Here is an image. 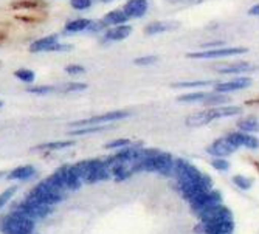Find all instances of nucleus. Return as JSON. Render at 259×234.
I'll use <instances>...</instances> for the list:
<instances>
[{
	"label": "nucleus",
	"instance_id": "obj_13",
	"mask_svg": "<svg viewBox=\"0 0 259 234\" xmlns=\"http://www.w3.org/2000/svg\"><path fill=\"white\" fill-rule=\"evenodd\" d=\"M149 10V0H126L123 11L127 14L129 19H140L143 17Z\"/></svg>",
	"mask_w": 259,
	"mask_h": 234
},
{
	"label": "nucleus",
	"instance_id": "obj_33",
	"mask_svg": "<svg viewBox=\"0 0 259 234\" xmlns=\"http://www.w3.org/2000/svg\"><path fill=\"white\" fill-rule=\"evenodd\" d=\"M17 193V186H11V188L5 190L2 194H0V209H2L4 206H7V203L13 199V196Z\"/></svg>",
	"mask_w": 259,
	"mask_h": 234
},
{
	"label": "nucleus",
	"instance_id": "obj_10",
	"mask_svg": "<svg viewBox=\"0 0 259 234\" xmlns=\"http://www.w3.org/2000/svg\"><path fill=\"white\" fill-rule=\"evenodd\" d=\"M238 149L239 148L234 145L228 136H222V138L214 139V142L206 148V152L213 157H224L225 158V157L234 154Z\"/></svg>",
	"mask_w": 259,
	"mask_h": 234
},
{
	"label": "nucleus",
	"instance_id": "obj_7",
	"mask_svg": "<svg viewBox=\"0 0 259 234\" xmlns=\"http://www.w3.org/2000/svg\"><path fill=\"white\" fill-rule=\"evenodd\" d=\"M200 222H216V220H233V213L222 203L209 205L197 214Z\"/></svg>",
	"mask_w": 259,
	"mask_h": 234
},
{
	"label": "nucleus",
	"instance_id": "obj_9",
	"mask_svg": "<svg viewBox=\"0 0 259 234\" xmlns=\"http://www.w3.org/2000/svg\"><path fill=\"white\" fill-rule=\"evenodd\" d=\"M112 178L110 166L107 165L106 160L101 158H93L90 160V172L85 178L87 183H97V181H104Z\"/></svg>",
	"mask_w": 259,
	"mask_h": 234
},
{
	"label": "nucleus",
	"instance_id": "obj_40",
	"mask_svg": "<svg viewBox=\"0 0 259 234\" xmlns=\"http://www.w3.org/2000/svg\"><path fill=\"white\" fill-rule=\"evenodd\" d=\"M248 14H250V16H254V17H259V4L253 5V7L248 10Z\"/></svg>",
	"mask_w": 259,
	"mask_h": 234
},
{
	"label": "nucleus",
	"instance_id": "obj_3",
	"mask_svg": "<svg viewBox=\"0 0 259 234\" xmlns=\"http://www.w3.org/2000/svg\"><path fill=\"white\" fill-rule=\"evenodd\" d=\"M28 50L31 53H55V52H72L73 50V45L72 43H62L59 42V34H50V36H45L40 39H36L30 43Z\"/></svg>",
	"mask_w": 259,
	"mask_h": 234
},
{
	"label": "nucleus",
	"instance_id": "obj_18",
	"mask_svg": "<svg viewBox=\"0 0 259 234\" xmlns=\"http://www.w3.org/2000/svg\"><path fill=\"white\" fill-rule=\"evenodd\" d=\"M90 23H92V19H85V17L72 19L64 25V34H76V33L89 31Z\"/></svg>",
	"mask_w": 259,
	"mask_h": 234
},
{
	"label": "nucleus",
	"instance_id": "obj_22",
	"mask_svg": "<svg viewBox=\"0 0 259 234\" xmlns=\"http://www.w3.org/2000/svg\"><path fill=\"white\" fill-rule=\"evenodd\" d=\"M36 175V169L31 165H25V166H19L16 169H13L11 172H8V180H28L31 177Z\"/></svg>",
	"mask_w": 259,
	"mask_h": 234
},
{
	"label": "nucleus",
	"instance_id": "obj_32",
	"mask_svg": "<svg viewBox=\"0 0 259 234\" xmlns=\"http://www.w3.org/2000/svg\"><path fill=\"white\" fill-rule=\"evenodd\" d=\"M64 70H65V73H67V75H70V76L84 75V73L87 72L85 67H84V65H81V64H68Z\"/></svg>",
	"mask_w": 259,
	"mask_h": 234
},
{
	"label": "nucleus",
	"instance_id": "obj_36",
	"mask_svg": "<svg viewBox=\"0 0 259 234\" xmlns=\"http://www.w3.org/2000/svg\"><path fill=\"white\" fill-rule=\"evenodd\" d=\"M211 166H213L216 171H224L225 172V171L230 169V163L224 157H216V158H213V161H211Z\"/></svg>",
	"mask_w": 259,
	"mask_h": 234
},
{
	"label": "nucleus",
	"instance_id": "obj_42",
	"mask_svg": "<svg viewBox=\"0 0 259 234\" xmlns=\"http://www.w3.org/2000/svg\"><path fill=\"white\" fill-rule=\"evenodd\" d=\"M0 107H4V101L2 100H0Z\"/></svg>",
	"mask_w": 259,
	"mask_h": 234
},
{
	"label": "nucleus",
	"instance_id": "obj_11",
	"mask_svg": "<svg viewBox=\"0 0 259 234\" xmlns=\"http://www.w3.org/2000/svg\"><path fill=\"white\" fill-rule=\"evenodd\" d=\"M196 232L205 234H228L234 231L233 220H216V222H200L196 228Z\"/></svg>",
	"mask_w": 259,
	"mask_h": 234
},
{
	"label": "nucleus",
	"instance_id": "obj_17",
	"mask_svg": "<svg viewBox=\"0 0 259 234\" xmlns=\"http://www.w3.org/2000/svg\"><path fill=\"white\" fill-rule=\"evenodd\" d=\"M132 33V27L124 23V25H116V27H109L104 33H103V39L106 42H120L124 40L131 36Z\"/></svg>",
	"mask_w": 259,
	"mask_h": 234
},
{
	"label": "nucleus",
	"instance_id": "obj_2",
	"mask_svg": "<svg viewBox=\"0 0 259 234\" xmlns=\"http://www.w3.org/2000/svg\"><path fill=\"white\" fill-rule=\"evenodd\" d=\"M28 196L39 200V202H44L47 205H55V203H59L65 199V191L58 188V186H55L49 178H45L34 186Z\"/></svg>",
	"mask_w": 259,
	"mask_h": 234
},
{
	"label": "nucleus",
	"instance_id": "obj_21",
	"mask_svg": "<svg viewBox=\"0 0 259 234\" xmlns=\"http://www.w3.org/2000/svg\"><path fill=\"white\" fill-rule=\"evenodd\" d=\"M228 103H230V98L225 95V93H219V91H209V93L206 91V97L202 101V104L206 107H219V106H224Z\"/></svg>",
	"mask_w": 259,
	"mask_h": 234
},
{
	"label": "nucleus",
	"instance_id": "obj_14",
	"mask_svg": "<svg viewBox=\"0 0 259 234\" xmlns=\"http://www.w3.org/2000/svg\"><path fill=\"white\" fill-rule=\"evenodd\" d=\"M227 136L238 148H241V146H244L247 149H257L259 148V139L253 133H247V132H230Z\"/></svg>",
	"mask_w": 259,
	"mask_h": 234
},
{
	"label": "nucleus",
	"instance_id": "obj_24",
	"mask_svg": "<svg viewBox=\"0 0 259 234\" xmlns=\"http://www.w3.org/2000/svg\"><path fill=\"white\" fill-rule=\"evenodd\" d=\"M238 129L241 132H247V133H256L259 132V120L253 118V116H248V118H242L236 123Z\"/></svg>",
	"mask_w": 259,
	"mask_h": 234
},
{
	"label": "nucleus",
	"instance_id": "obj_39",
	"mask_svg": "<svg viewBox=\"0 0 259 234\" xmlns=\"http://www.w3.org/2000/svg\"><path fill=\"white\" fill-rule=\"evenodd\" d=\"M171 4H182V5H196L200 4L202 0H168Z\"/></svg>",
	"mask_w": 259,
	"mask_h": 234
},
{
	"label": "nucleus",
	"instance_id": "obj_27",
	"mask_svg": "<svg viewBox=\"0 0 259 234\" xmlns=\"http://www.w3.org/2000/svg\"><path fill=\"white\" fill-rule=\"evenodd\" d=\"M107 129H110V126H104V124H100V126H82L81 129H78V127H75L72 132H70V135H75V136H78V135H89V133H95V132H104V130H107Z\"/></svg>",
	"mask_w": 259,
	"mask_h": 234
},
{
	"label": "nucleus",
	"instance_id": "obj_30",
	"mask_svg": "<svg viewBox=\"0 0 259 234\" xmlns=\"http://www.w3.org/2000/svg\"><path fill=\"white\" fill-rule=\"evenodd\" d=\"M233 183L236 184L239 190L247 191V190H250V188H251L253 180H251V178H248V177H245V175H234V177H233Z\"/></svg>",
	"mask_w": 259,
	"mask_h": 234
},
{
	"label": "nucleus",
	"instance_id": "obj_37",
	"mask_svg": "<svg viewBox=\"0 0 259 234\" xmlns=\"http://www.w3.org/2000/svg\"><path fill=\"white\" fill-rule=\"evenodd\" d=\"M158 62V56H141V58H137L134 61L135 65H140V67H146V65H152V64H157Z\"/></svg>",
	"mask_w": 259,
	"mask_h": 234
},
{
	"label": "nucleus",
	"instance_id": "obj_23",
	"mask_svg": "<svg viewBox=\"0 0 259 234\" xmlns=\"http://www.w3.org/2000/svg\"><path fill=\"white\" fill-rule=\"evenodd\" d=\"M75 143L72 139H67V142H52V143H42L39 146H34L33 151H37V152H50V151H61V149H65V148H70L73 146Z\"/></svg>",
	"mask_w": 259,
	"mask_h": 234
},
{
	"label": "nucleus",
	"instance_id": "obj_16",
	"mask_svg": "<svg viewBox=\"0 0 259 234\" xmlns=\"http://www.w3.org/2000/svg\"><path fill=\"white\" fill-rule=\"evenodd\" d=\"M180 27L179 22H172V20H155L151 22L145 27V34L148 36H155V34H163V33H168L171 30H176Z\"/></svg>",
	"mask_w": 259,
	"mask_h": 234
},
{
	"label": "nucleus",
	"instance_id": "obj_43",
	"mask_svg": "<svg viewBox=\"0 0 259 234\" xmlns=\"http://www.w3.org/2000/svg\"><path fill=\"white\" fill-rule=\"evenodd\" d=\"M4 175H5V174H4V172H0V178H2V177H4Z\"/></svg>",
	"mask_w": 259,
	"mask_h": 234
},
{
	"label": "nucleus",
	"instance_id": "obj_35",
	"mask_svg": "<svg viewBox=\"0 0 259 234\" xmlns=\"http://www.w3.org/2000/svg\"><path fill=\"white\" fill-rule=\"evenodd\" d=\"M131 145H134L131 139H127V138H120V139H113V142H110V143H107L106 145V149H123V148H127V146H131Z\"/></svg>",
	"mask_w": 259,
	"mask_h": 234
},
{
	"label": "nucleus",
	"instance_id": "obj_31",
	"mask_svg": "<svg viewBox=\"0 0 259 234\" xmlns=\"http://www.w3.org/2000/svg\"><path fill=\"white\" fill-rule=\"evenodd\" d=\"M214 82L211 81H190V82H177L172 87L174 88H193V87H205V85H213Z\"/></svg>",
	"mask_w": 259,
	"mask_h": 234
},
{
	"label": "nucleus",
	"instance_id": "obj_5",
	"mask_svg": "<svg viewBox=\"0 0 259 234\" xmlns=\"http://www.w3.org/2000/svg\"><path fill=\"white\" fill-rule=\"evenodd\" d=\"M131 116V112L127 110H112V112H106L101 115H95L90 116L87 120L82 121H76L72 126L73 127H82V126H100V124H107V123H115L120 120H126Z\"/></svg>",
	"mask_w": 259,
	"mask_h": 234
},
{
	"label": "nucleus",
	"instance_id": "obj_29",
	"mask_svg": "<svg viewBox=\"0 0 259 234\" xmlns=\"http://www.w3.org/2000/svg\"><path fill=\"white\" fill-rule=\"evenodd\" d=\"M87 88V84L84 82H67L61 87H58V91L61 93H73V91H82Z\"/></svg>",
	"mask_w": 259,
	"mask_h": 234
},
{
	"label": "nucleus",
	"instance_id": "obj_34",
	"mask_svg": "<svg viewBox=\"0 0 259 234\" xmlns=\"http://www.w3.org/2000/svg\"><path fill=\"white\" fill-rule=\"evenodd\" d=\"M70 5L76 11H85L92 8L93 0H70Z\"/></svg>",
	"mask_w": 259,
	"mask_h": 234
},
{
	"label": "nucleus",
	"instance_id": "obj_25",
	"mask_svg": "<svg viewBox=\"0 0 259 234\" xmlns=\"http://www.w3.org/2000/svg\"><path fill=\"white\" fill-rule=\"evenodd\" d=\"M205 97H206V91H191V93H185V95H180L177 98V101L179 103H188V104H193V103L202 104Z\"/></svg>",
	"mask_w": 259,
	"mask_h": 234
},
{
	"label": "nucleus",
	"instance_id": "obj_6",
	"mask_svg": "<svg viewBox=\"0 0 259 234\" xmlns=\"http://www.w3.org/2000/svg\"><path fill=\"white\" fill-rule=\"evenodd\" d=\"M16 209H19L20 213L27 214L31 219H42V217L49 216L52 213V205H47V203L39 202V200L28 196L22 203L17 205Z\"/></svg>",
	"mask_w": 259,
	"mask_h": 234
},
{
	"label": "nucleus",
	"instance_id": "obj_45",
	"mask_svg": "<svg viewBox=\"0 0 259 234\" xmlns=\"http://www.w3.org/2000/svg\"><path fill=\"white\" fill-rule=\"evenodd\" d=\"M228 234H233V232H228Z\"/></svg>",
	"mask_w": 259,
	"mask_h": 234
},
{
	"label": "nucleus",
	"instance_id": "obj_20",
	"mask_svg": "<svg viewBox=\"0 0 259 234\" xmlns=\"http://www.w3.org/2000/svg\"><path fill=\"white\" fill-rule=\"evenodd\" d=\"M101 20L106 23V27L109 28V27H116V25H124V23H127L129 17L121 8V10H112V11L106 13Z\"/></svg>",
	"mask_w": 259,
	"mask_h": 234
},
{
	"label": "nucleus",
	"instance_id": "obj_19",
	"mask_svg": "<svg viewBox=\"0 0 259 234\" xmlns=\"http://www.w3.org/2000/svg\"><path fill=\"white\" fill-rule=\"evenodd\" d=\"M253 65L250 62L245 61H236V62H231L227 64L224 67H221L218 72L222 75H239V73H245V72H251Z\"/></svg>",
	"mask_w": 259,
	"mask_h": 234
},
{
	"label": "nucleus",
	"instance_id": "obj_1",
	"mask_svg": "<svg viewBox=\"0 0 259 234\" xmlns=\"http://www.w3.org/2000/svg\"><path fill=\"white\" fill-rule=\"evenodd\" d=\"M34 229V219L14 209L8 216L0 220V231L2 234H31Z\"/></svg>",
	"mask_w": 259,
	"mask_h": 234
},
{
	"label": "nucleus",
	"instance_id": "obj_4",
	"mask_svg": "<svg viewBox=\"0 0 259 234\" xmlns=\"http://www.w3.org/2000/svg\"><path fill=\"white\" fill-rule=\"evenodd\" d=\"M248 53L244 46H219V49H206L202 52L188 53V59H221V58H231V56H241Z\"/></svg>",
	"mask_w": 259,
	"mask_h": 234
},
{
	"label": "nucleus",
	"instance_id": "obj_26",
	"mask_svg": "<svg viewBox=\"0 0 259 234\" xmlns=\"http://www.w3.org/2000/svg\"><path fill=\"white\" fill-rule=\"evenodd\" d=\"M14 78L19 79L23 84H33L36 79V73L30 68H17L14 72Z\"/></svg>",
	"mask_w": 259,
	"mask_h": 234
},
{
	"label": "nucleus",
	"instance_id": "obj_44",
	"mask_svg": "<svg viewBox=\"0 0 259 234\" xmlns=\"http://www.w3.org/2000/svg\"><path fill=\"white\" fill-rule=\"evenodd\" d=\"M2 37H4V36H0V39H2Z\"/></svg>",
	"mask_w": 259,
	"mask_h": 234
},
{
	"label": "nucleus",
	"instance_id": "obj_8",
	"mask_svg": "<svg viewBox=\"0 0 259 234\" xmlns=\"http://www.w3.org/2000/svg\"><path fill=\"white\" fill-rule=\"evenodd\" d=\"M55 174L61 178V181L65 184V188L70 191H78L84 183L73 165H64V166L58 168V171Z\"/></svg>",
	"mask_w": 259,
	"mask_h": 234
},
{
	"label": "nucleus",
	"instance_id": "obj_12",
	"mask_svg": "<svg viewBox=\"0 0 259 234\" xmlns=\"http://www.w3.org/2000/svg\"><path fill=\"white\" fill-rule=\"evenodd\" d=\"M250 85H251L250 78H234V79L225 81V82H214L213 88H214V91H219V93H230V91H236V90H244Z\"/></svg>",
	"mask_w": 259,
	"mask_h": 234
},
{
	"label": "nucleus",
	"instance_id": "obj_41",
	"mask_svg": "<svg viewBox=\"0 0 259 234\" xmlns=\"http://www.w3.org/2000/svg\"><path fill=\"white\" fill-rule=\"evenodd\" d=\"M100 2H103V4H109V2H113V0H100Z\"/></svg>",
	"mask_w": 259,
	"mask_h": 234
},
{
	"label": "nucleus",
	"instance_id": "obj_15",
	"mask_svg": "<svg viewBox=\"0 0 259 234\" xmlns=\"http://www.w3.org/2000/svg\"><path fill=\"white\" fill-rule=\"evenodd\" d=\"M211 121H214V116H213V109L206 107L200 112H196L193 115H190L188 118L185 120V124L188 127H202Z\"/></svg>",
	"mask_w": 259,
	"mask_h": 234
},
{
	"label": "nucleus",
	"instance_id": "obj_28",
	"mask_svg": "<svg viewBox=\"0 0 259 234\" xmlns=\"http://www.w3.org/2000/svg\"><path fill=\"white\" fill-rule=\"evenodd\" d=\"M27 91L33 93V95L44 97V95H50V93L58 91V87H55V85H31L27 88Z\"/></svg>",
	"mask_w": 259,
	"mask_h": 234
},
{
	"label": "nucleus",
	"instance_id": "obj_38",
	"mask_svg": "<svg viewBox=\"0 0 259 234\" xmlns=\"http://www.w3.org/2000/svg\"><path fill=\"white\" fill-rule=\"evenodd\" d=\"M106 30H107V27L103 20H92L90 28H89L90 33H104Z\"/></svg>",
	"mask_w": 259,
	"mask_h": 234
}]
</instances>
